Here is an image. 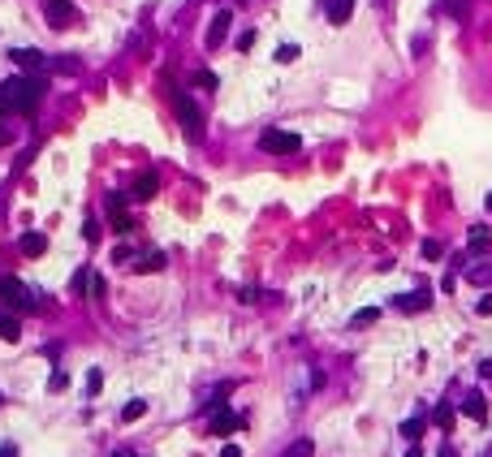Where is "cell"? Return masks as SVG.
I'll use <instances>...</instances> for the list:
<instances>
[{"instance_id":"obj_1","label":"cell","mask_w":492,"mask_h":457,"mask_svg":"<svg viewBox=\"0 0 492 457\" xmlns=\"http://www.w3.org/2000/svg\"><path fill=\"white\" fill-rule=\"evenodd\" d=\"M0 95H5V104L13 108V112H31L43 104V95H48V78H39V74H18V78H9V82H0Z\"/></svg>"},{"instance_id":"obj_2","label":"cell","mask_w":492,"mask_h":457,"mask_svg":"<svg viewBox=\"0 0 492 457\" xmlns=\"http://www.w3.org/2000/svg\"><path fill=\"white\" fill-rule=\"evenodd\" d=\"M0 307L5 311H22V315H35L39 302L31 298V290L18 280V276H0Z\"/></svg>"},{"instance_id":"obj_3","label":"cell","mask_w":492,"mask_h":457,"mask_svg":"<svg viewBox=\"0 0 492 457\" xmlns=\"http://www.w3.org/2000/svg\"><path fill=\"white\" fill-rule=\"evenodd\" d=\"M173 112H177L186 138H190V143H203V112H199V104H195L186 91H173Z\"/></svg>"},{"instance_id":"obj_4","label":"cell","mask_w":492,"mask_h":457,"mask_svg":"<svg viewBox=\"0 0 492 457\" xmlns=\"http://www.w3.org/2000/svg\"><path fill=\"white\" fill-rule=\"evenodd\" d=\"M259 147H263V151H272V155H294V151L302 147V138H298L294 130H281V126H268V130L259 134Z\"/></svg>"},{"instance_id":"obj_5","label":"cell","mask_w":492,"mask_h":457,"mask_svg":"<svg viewBox=\"0 0 492 457\" xmlns=\"http://www.w3.org/2000/svg\"><path fill=\"white\" fill-rule=\"evenodd\" d=\"M207 427H212V436H229V431H238V427H242V414H234L229 406H216Z\"/></svg>"},{"instance_id":"obj_6","label":"cell","mask_w":492,"mask_h":457,"mask_svg":"<svg viewBox=\"0 0 492 457\" xmlns=\"http://www.w3.org/2000/svg\"><path fill=\"white\" fill-rule=\"evenodd\" d=\"M229 22H234V18H229V9H221V13H212V26H207V39H203V43H207L212 52H216V48H221V43H225V35H229Z\"/></svg>"},{"instance_id":"obj_7","label":"cell","mask_w":492,"mask_h":457,"mask_svg":"<svg viewBox=\"0 0 492 457\" xmlns=\"http://www.w3.org/2000/svg\"><path fill=\"white\" fill-rule=\"evenodd\" d=\"M108 216H113V228L126 238V233H134V220L126 216V203H121V194H108Z\"/></svg>"},{"instance_id":"obj_8","label":"cell","mask_w":492,"mask_h":457,"mask_svg":"<svg viewBox=\"0 0 492 457\" xmlns=\"http://www.w3.org/2000/svg\"><path fill=\"white\" fill-rule=\"evenodd\" d=\"M130 194H134L138 203L155 199V194H160V177H155V173H138V177H134V186H130Z\"/></svg>"},{"instance_id":"obj_9","label":"cell","mask_w":492,"mask_h":457,"mask_svg":"<svg viewBox=\"0 0 492 457\" xmlns=\"http://www.w3.org/2000/svg\"><path fill=\"white\" fill-rule=\"evenodd\" d=\"M393 307L406 311V315H419V311L432 307V294H427V290H415V294H406V298H393Z\"/></svg>"},{"instance_id":"obj_10","label":"cell","mask_w":492,"mask_h":457,"mask_svg":"<svg viewBox=\"0 0 492 457\" xmlns=\"http://www.w3.org/2000/svg\"><path fill=\"white\" fill-rule=\"evenodd\" d=\"M9 61H13L18 70H26V74H31V70H39V65H43V52H39V48H13V52H9Z\"/></svg>"},{"instance_id":"obj_11","label":"cell","mask_w":492,"mask_h":457,"mask_svg":"<svg viewBox=\"0 0 492 457\" xmlns=\"http://www.w3.org/2000/svg\"><path fill=\"white\" fill-rule=\"evenodd\" d=\"M354 18V0H328V22L333 26H346Z\"/></svg>"},{"instance_id":"obj_12","label":"cell","mask_w":492,"mask_h":457,"mask_svg":"<svg viewBox=\"0 0 492 457\" xmlns=\"http://www.w3.org/2000/svg\"><path fill=\"white\" fill-rule=\"evenodd\" d=\"M48 18H52V26H70V22H74V5H70V0H52Z\"/></svg>"},{"instance_id":"obj_13","label":"cell","mask_w":492,"mask_h":457,"mask_svg":"<svg viewBox=\"0 0 492 457\" xmlns=\"http://www.w3.org/2000/svg\"><path fill=\"white\" fill-rule=\"evenodd\" d=\"M488 246H492V233H488L483 224H475V228H471V238H466V250H471V255H483Z\"/></svg>"},{"instance_id":"obj_14","label":"cell","mask_w":492,"mask_h":457,"mask_svg":"<svg viewBox=\"0 0 492 457\" xmlns=\"http://www.w3.org/2000/svg\"><path fill=\"white\" fill-rule=\"evenodd\" d=\"M462 414H466V419H475V423H483V419H488L483 392H471V397H466V402H462Z\"/></svg>"},{"instance_id":"obj_15","label":"cell","mask_w":492,"mask_h":457,"mask_svg":"<svg viewBox=\"0 0 492 457\" xmlns=\"http://www.w3.org/2000/svg\"><path fill=\"white\" fill-rule=\"evenodd\" d=\"M43 250H48V238H43V233H22V255H26V259H39Z\"/></svg>"},{"instance_id":"obj_16","label":"cell","mask_w":492,"mask_h":457,"mask_svg":"<svg viewBox=\"0 0 492 457\" xmlns=\"http://www.w3.org/2000/svg\"><path fill=\"white\" fill-rule=\"evenodd\" d=\"M138 272H164V255H160V250H147V255L138 259Z\"/></svg>"},{"instance_id":"obj_17","label":"cell","mask_w":492,"mask_h":457,"mask_svg":"<svg viewBox=\"0 0 492 457\" xmlns=\"http://www.w3.org/2000/svg\"><path fill=\"white\" fill-rule=\"evenodd\" d=\"M402 436H406V444H419V440H423V419H406V423H402Z\"/></svg>"},{"instance_id":"obj_18","label":"cell","mask_w":492,"mask_h":457,"mask_svg":"<svg viewBox=\"0 0 492 457\" xmlns=\"http://www.w3.org/2000/svg\"><path fill=\"white\" fill-rule=\"evenodd\" d=\"M147 414V402H130V406H121V423H138Z\"/></svg>"},{"instance_id":"obj_19","label":"cell","mask_w":492,"mask_h":457,"mask_svg":"<svg viewBox=\"0 0 492 457\" xmlns=\"http://www.w3.org/2000/svg\"><path fill=\"white\" fill-rule=\"evenodd\" d=\"M311 453H315V444H311V440H294L281 457H311Z\"/></svg>"},{"instance_id":"obj_20","label":"cell","mask_w":492,"mask_h":457,"mask_svg":"<svg viewBox=\"0 0 492 457\" xmlns=\"http://www.w3.org/2000/svg\"><path fill=\"white\" fill-rule=\"evenodd\" d=\"M0 336H5V341H18V319L5 315V311H0Z\"/></svg>"},{"instance_id":"obj_21","label":"cell","mask_w":492,"mask_h":457,"mask_svg":"<svg viewBox=\"0 0 492 457\" xmlns=\"http://www.w3.org/2000/svg\"><path fill=\"white\" fill-rule=\"evenodd\" d=\"M277 61H281V65H294V61H298V48H294V43H281V48H277Z\"/></svg>"},{"instance_id":"obj_22","label":"cell","mask_w":492,"mask_h":457,"mask_svg":"<svg viewBox=\"0 0 492 457\" xmlns=\"http://www.w3.org/2000/svg\"><path fill=\"white\" fill-rule=\"evenodd\" d=\"M441 255H445V242H436V238L423 242V259H441Z\"/></svg>"},{"instance_id":"obj_23","label":"cell","mask_w":492,"mask_h":457,"mask_svg":"<svg viewBox=\"0 0 492 457\" xmlns=\"http://www.w3.org/2000/svg\"><path fill=\"white\" fill-rule=\"evenodd\" d=\"M436 423H441V427L449 431V427H454V406H445V402L436 406Z\"/></svg>"},{"instance_id":"obj_24","label":"cell","mask_w":492,"mask_h":457,"mask_svg":"<svg viewBox=\"0 0 492 457\" xmlns=\"http://www.w3.org/2000/svg\"><path fill=\"white\" fill-rule=\"evenodd\" d=\"M91 290V268H82L78 276H74V294H87Z\"/></svg>"},{"instance_id":"obj_25","label":"cell","mask_w":492,"mask_h":457,"mask_svg":"<svg viewBox=\"0 0 492 457\" xmlns=\"http://www.w3.org/2000/svg\"><path fill=\"white\" fill-rule=\"evenodd\" d=\"M195 82H199L203 91H216V74H212V70H199V74H195Z\"/></svg>"},{"instance_id":"obj_26","label":"cell","mask_w":492,"mask_h":457,"mask_svg":"<svg viewBox=\"0 0 492 457\" xmlns=\"http://www.w3.org/2000/svg\"><path fill=\"white\" fill-rule=\"evenodd\" d=\"M52 65H57V70H61V74H78V70H82V65H78V61H70V56H61V61H52Z\"/></svg>"},{"instance_id":"obj_27","label":"cell","mask_w":492,"mask_h":457,"mask_svg":"<svg viewBox=\"0 0 492 457\" xmlns=\"http://www.w3.org/2000/svg\"><path fill=\"white\" fill-rule=\"evenodd\" d=\"M251 48H255V31H242L238 35V52H251Z\"/></svg>"},{"instance_id":"obj_28","label":"cell","mask_w":492,"mask_h":457,"mask_svg":"<svg viewBox=\"0 0 492 457\" xmlns=\"http://www.w3.org/2000/svg\"><path fill=\"white\" fill-rule=\"evenodd\" d=\"M130 259H134V250H130V246H117V250H113V263H121V268H126Z\"/></svg>"},{"instance_id":"obj_29","label":"cell","mask_w":492,"mask_h":457,"mask_svg":"<svg viewBox=\"0 0 492 457\" xmlns=\"http://www.w3.org/2000/svg\"><path fill=\"white\" fill-rule=\"evenodd\" d=\"M104 388V375L99 371H87V392H99Z\"/></svg>"},{"instance_id":"obj_30","label":"cell","mask_w":492,"mask_h":457,"mask_svg":"<svg viewBox=\"0 0 492 457\" xmlns=\"http://www.w3.org/2000/svg\"><path fill=\"white\" fill-rule=\"evenodd\" d=\"M441 9H445V13H454V18H462V13H466V5H462V0H445Z\"/></svg>"},{"instance_id":"obj_31","label":"cell","mask_w":492,"mask_h":457,"mask_svg":"<svg viewBox=\"0 0 492 457\" xmlns=\"http://www.w3.org/2000/svg\"><path fill=\"white\" fill-rule=\"evenodd\" d=\"M82 238H87V242H99V224H95V220H87V228H82Z\"/></svg>"},{"instance_id":"obj_32","label":"cell","mask_w":492,"mask_h":457,"mask_svg":"<svg viewBox=\"0 0 492 457\" xmlns=\"http://www.w3.org/2000/svg\"><path fill=\"white\" fill-rule=\"evenodd\" d=\"M376 315H380V311H376V307H367V311H359V315H354V324H371Z\"/></svg>"},{"instance_id":"obj_33","label":"cell","mask_w":492,"mask_h":457,"mask_svg":"<svg viewBox=\"0 0 492 457\" xmlns=\"http://www.w3.org/2000/svg\"><path fill=\"white\" fill-rule=\"evenodd\" d=\"M475 311H479V315H492V294H483V298L475 302Z\"/></svg>"},{"instance_id":"obj_34","label":"cell","mask_w":492,"mask_h":457,"mask_svg":"<svg viewBox=\"0 0 492 457\" xmlns=\"http://www.w3.org/2000/svg\"><path fill=\"white\" fill-rule=\"evenodd\" d=\"M471 280H492V268H475V272H471Z\"/></svg>"},{"instance_id":"obj_35","label":"cell","mask_w":492,"mask_h":457,"mask_svg":"<svg viewBox=\"0 0 492 457\" xmlns=\"http://www.w3.org/2000/svg\"><path fill=\"white\" fill-rule=\"evenodd\" d=\"M221 457H242V448H238V444H225V448H221Z\"/></svg>"},{"instance_id":"obj_36","label":"cell","mask_w":492,"mask_h":457,"mask_svg":"<svg viewBox=\"0 0 492 457\" xmlns=\"http://www.w3.org/2000/svg\"><path fill=\"white\" fill-rule=\"evenodd\" d=\"M13 143V130H5V126H0V147H9Z\"/></svg>"},{"instance_id":"obj_37","label":"cell","mask_w":492,"mask_h":457,"mask_svg":"<svg viewBox=\"0 0 492 457\" xmlns=\"http://www.w3.org/2000/svg\"><path fill=\"white\" fill-rule=\"evenodd\" d=\"M436 457H458V448H454V444H441V453H436Z\"/></svg>"},{"instance_id":"obj_38","label":"cell","mask_w":492,"mask_h":457,"mask_svg":"<svg viewBox=\"0 0 492 457\" xmlns=\"http://www.w3.org/2000/svg\"><path fill=\"white\" fill-rule=\"evenodd\" d=\"M0 457H18V448L13 444H0Z\"/></svg>"},{"instance_id":"obj_39","label":"cell","mask_w":492,"mask_h":457,"mask_svg":"<svg viewBox=\"0 0 492 457\" xmlns=\"http://www.w3.org/2000/svg\"><path fill=\"white\" fill-rule=\"evenodd\" d=\"M5 112H13V108H9V104H5V95H0V117H5Z\"/></svg>"},{"instance_id":"obj_40","label":"cell","mask_w":492,"mask_h":457,"mask_svg":"<svg viewBox=\"0 0 492 457\" xmlns=\"http://www.w3.org/2000/svg\"><path fill=\"white\" fill-rule=\"evenodd\" d=\"M406 457H423V453H419V448H415V444H410V453H406Z\"/></svg>"},{"instance_id":"obj_41","label":"cell","mask_w":492,"mask_h":457,"mask_svg":"<svg viewBox=\"0 0 492 457\" xmlns=\"http://www.w3.org/2000/svg\"><path fill=\"white\" fill-rule=\"evenodd\" d=\"M113 457H134V453H113Z\"/></svg>"},{"instance_id":"obj_42","label":"cell","mask_w":492,"mask_h":457,"mask_svg":"<svg viewBox=\"0 0 492 457\" xmlns=\"http://www.w3.org/2000/svg\"><path fill=\"white\" fill-rule=\"evenodd\" d=\"M488 211H492V194H488Z\"/></svg>"}]
</instances>
